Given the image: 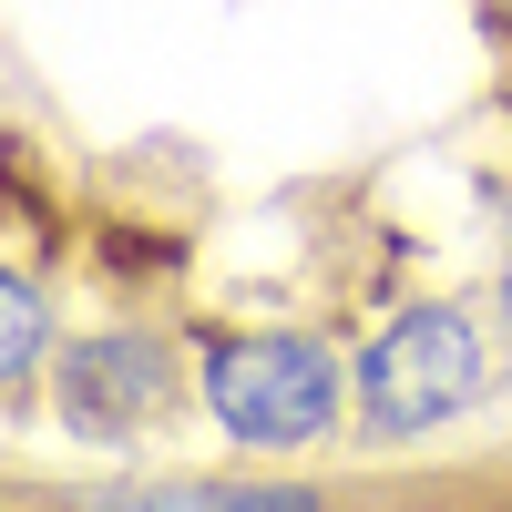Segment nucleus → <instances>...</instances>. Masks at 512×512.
Masks as SVG:
<instances>
[{
	"instance_id": "2",
	"label": "nucleus",
	"mask_w": 512,
	"mask_h": 512,
	"mask_svg": "<svg viewBox=\"0 0 512 512\" xmlns=\"http://www.w3.org/2000/svg\"><path fill=\"white\" fill-rule=\"evenodd\" d=\"M482 318L472 308H410L390 318L359 349V431L369 441H420V431H441V420H461L482 400Z\"/></svg>"
},
{
	"instance_id": "3",
	"label": "nucleus",
	"mask_w": 512,
	"mask_h": 512,
	"mask_svg": "<svg viewBox=\"0 0 512 512\" xmlns=\"http://www.w3.org/2000/svg\"><path fill=\"white\" fill-rule=\"evenodd\" d=\"M175 369L154 338H72L62 349V431L82 441H134L144 420H164Z\"/></svg>"
},
{
	"instance_id": "4",
	"label": "nucleus",
	"mask_w": 512,
	"mask_h": 512,
	"mask_svg": "<svg viewBox=\"0 0 512 512\" xmlns=\"http://www.w3.org/2000/svg\"><path fill=\"white\" fill-rule=\"evenodd\" d=\"M82 512H328L308 482H205V472H175V482H103Z\"/></svg>"
},
{
	"instance_id": "6",
	"label": "nucleus",
	"mask_w": 512,
	"mask_h": 512,
	"mask_svg": "<svg viewBox=\"0 0 512 512\" xmlns=\"http://www.w3.org/2000/svg\"><path fill=\"white\" fill-rule=\"evenodd\" d=\"M502 318H512V267H502Z\"/></svg>"
},
{
	"instance_id": "1",
	"label": "nucleus",
	"mask_w": 512,
	"mask_h": 512,
	"mask_svg": "<svg viewBox=\"0 0 512 512\" xmlns=\"http://www.w3.org/2000/svg\"><path fill=\"white\" fill-rule=\"evenodd\" d=\"M205 410L216 431L246 451H308L338 431V359L308 328H246V338H205Z\"/></svg>"
},
{
	"instance_id": "5",
	"label": "nucleus",
	"mask_w": 512,
	"mask_h": 512,
	"mask_svg": "<svg viewBox=\"0 0 512 512\" xmlns=\"http://www.w3.org/2000/svg\"><path fill=\"white\" fill-rule=\"evenodd\" d=\"M31 359H41V287L11 267V277H0V390H31Z\"/></svg>"
}]
</instances>
